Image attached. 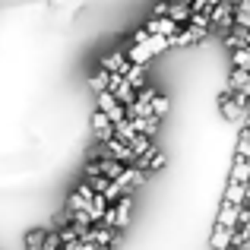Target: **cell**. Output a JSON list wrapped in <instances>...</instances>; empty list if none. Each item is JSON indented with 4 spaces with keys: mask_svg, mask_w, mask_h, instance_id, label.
<instances>
[{
    "mask_svg": "<svg viewBox=\"0 0 250 250\" xmlns=\"http://www.w3.org/2000/svg\"><path fill=\"white\" fill-rule=\"evenodd\" d=\"M92 133H95L98 143H108L111 136H114V124H111L102 111H95V114H92Z\"/></svg>",
    "mask_w": 250,
    "mask_h": 250,
    "instance_id": "5",
    "label": "cell"
},
{
    "mask_svg": "<svg viewBox=\"0 0 250 250\" xmlns=\"http://www.w3.org/2000/svg\"><path fill=\"white\" fill-rule=\"evenodd\" d=\"M85 184H89L92 190H95V193H104V190H108V177H102V174H85Z\"/></svg>",
    "mask_w": 250,
    "mask_h": 250,
    "instance_id": "22",
    "label": "cell"
},
{
    "mask_svg": "<svg viewBox=\"0 0 250 250\" xmlns=\"http://www.w3.org/2000/svg\"><path fill=\"white\" fill-rule=\"evenodd\" d=\"M146 38H149V35H146V29H140V32H136V35H133V44H143V42H146Z\"/></svg>",
    "mask_w": 250,
    "mask_h": 250,
    "instance_id": "26",
    "label": "cell"
},
{
    "mask_svg": "<svg viewBox=\"0 0 250 250\" xmlns=\"http://www.w3.org/2000/svg\"><path fill=\"white\" fill-rule=\"evenodd\" d=\"M89 89L95 92H108V73H104V70H98V73H92V80H89Z\"/></svg>",
    "mask_w": 250,
    "mask_h": 250,
    "instance_id": "20",
    "label": "cell"
},
{
    "mask_svg": "<svg viewBox=\"0 0 250 250\" xmlns=\"http://www.w3.org/2000/svg\"><path fill=\"white\" fill-rule=\"evenodd\" d=\"M124 57H127V63H140V67H146V63L152 61V54H149L146 44H130V48L124 51Z\"/></svg>",
    "mask_w": 250,
    "mask_h": 250,
    "instance_id": "10",
    "label": "cell"
},
{
    "mask_svg": "<svg viewBox=\"0 0 250 250\" xmlns=\"http://www.w3.org/2000/svg\"><path fill=\"white\" fill-rule=\"evenodd\" d=\"M127 67H130V63H127V57H124V51H111V54L102 57V70H104V73H121L124 76Z\"/></svg>",
    "mask_w": 250,
    "mask_h": 250,
    "instance_id": "6",
    "label": "cell"
},
{
    "mask_svg": "<svg viewBox=\"0 0 250 250\" xmlns=\"http://www.w3.org/2000/svg\"><path fill=\"white\" fill-rule=\"evenodd\" d=\"M104 209H108V203H104V196H102V193H95V196L89 200V206H85V212H89L92 225H98V219L104 215Z\"/></svg>",
    "mask_w": 250,
    "mask_h": 250,
    "instance_id": "12",
    "label": "cell"
},
{
    "mask_svg": "<svg viewBox=\"0 0 250 250\" xmlns=\"http://www.w3.org/2000/svg\"><path fill=\"white\" fill-rule=\"evenodd\" d=\"M177 32H181V25H177L174 19H168V16L149 19V22H146V35H165V38H174Z\"/></svg>",
    "mask_w": 250,
    "mask_h": 250,
    "instance_id": "3",
    "label": "cell"
},
{
    "mask_svg": "<svg viewBox=\"0 0 250 250\" xmlns=\"http://www.w3.org/2000/svg\"><path fill=\"white\" fill-rule=\"evenodd\" d=\"M127 124L140 136H146V140H152V136L159 133V117H155V114H149V117H127Z\"/></svg>",
    "mask_w": 250,
    "mask_h": 250,
    "instance_id": "4",
    "label": "cell"
},
{
    "mask_svg": "<svg viewBox=\"0 0 250 250\" xmlns=\"http://www.w3.org/2000/svg\"><path fill=\"white\" fill-rule=\"evenodd\" d=\"M222 203H231V206H244V184L228 181V190H225V196H222Z\"/></svg>",
    "mask_w": 250,
    "mask_h": 250,
    "instance_id": "14",
    "label": "cell"
},
{
    "mask_svg": "<svg viewBox=\"0 0 250 250\" xmlns=\"http://www.w3.org/2000/svg\"><path fill=\"white\" fill-rule=\"evenodd\" d=\"M219 104H222V114H225V121H241V117H244V111H241L238 104L231 102V95H222Z\"/></svg>",
    "mask_w": 250,
    "mask_h": 250,
    "instance_id": "16",
    "label": "cell"
},
{
    "mask_svg": "<svg viewBox=\"0 0 250 250\" xmlns=\"http://www.w3.org/2000/svg\"><path fill=\"white\" fill-rule=\"evenodd\" d=\"M165 111H168V98H165V95H155V98H152V114L162 121V114H165Z\"/></svg>",
    "mask_w": 250,
    "mask_h": 250,
    "instance_id": "23",
    "label": "cell"
},
{
    "mask_svg": "<svg viewBox=\"0 0 250 250\" xmlns=\"http://www.w3.org/2000/svg\"><path fill=\"white\" fill-rule=\"evenodd\" d=\"M114 136H117V140H124V143L130 146V143H133V136H136V130L130 127L127 121H117V124H114Z\"/></svg>",
    "mask_w": 250,
    "mask_h": 250,
    "instance_id": "19",
    "label": "cell"
},
{
    "mask_svg": "<svg viewBox=\"0 0 250 250\" xmlns=\"http://www.w3.org/2000/svg\"><path fill=\"white\" fill-rule=\"evenodd\" d=\"M209 29H215V32H231L234 29V3L219 0V3L209 10Z\"/></svg>",
    "mask_w": 250,
    "mask_h": 250,
    "instance_id": "1",
    "label": "cell"
},
{
    "mask_svg": "<svg viewBox=\"0 0 250 250\" xmlns=\"http://www.w3.org/2000/svg\"><path fill=\"white\" fill-rule=\"evenodd\" d=\"M130 209H133V196H130V193H124L121 200H117V206H114V222H117V231H121V228L127 225Z\"/></svg>",
    "mask_w": 250,
    "mask_h": 250,
    "instance_id": "9",
    "label": "cell"
},
{
    "mask_svg": "<svg viewBox=\"0 0 250 250\" xmlns=\"http://www.w3.org/2000/svg\"><path fill=\"white\" fill-rule=\"evenodd\" d=\"M143 44H146V48H149V54H152V57L171 48V42H168L165 35H149V38H146V42H143Z\"/></svg>",
    "mask_w": 250,
    "mask_h": 250,
    "instance_id": "18",
    "label": "cell"
},
{
    "mask_svg": "<svg viewBox=\"0 0 250 250\" xmlns=\"http://www.w3.org/2000/svg\"><path fill=\"white\" fill-rule=\"evenodd\" d=\"M234 159L250 162V130H247V127L238 133V149H234Z\"/></svg>",
    "mask_w": 250,
    "mask_h": 250,
    "instance_id": "17",
    "label": "cell"
},
{
    "mask_svg": "<svg viewBox=\"0 0 250 250\" xmlns=\"http://www.w3.org/2000/svg\"><path fill=\"white\" fill-rule=\"evenodd\" d=\"M95 102H98V108H95V111H102V114L108 117L111 124L127 121V111H124V104H117L111 92H98V95H95Z\"/></svg>",
    "mask_w": 250,
    "mask_h": 250,
    "instance_id": "2",
    "label": "cell"
},
{
    "mask_svg": "<svg viewBox=\"0 0 250 250\" xmlns=\"http://www.w3.org/2000/svg\"><path fill=\"white\" fill-rule=\"evenodd\" d=\"M42 250H61V238H57V231H48V234H44V247Z\"/></svg>",
    "mask_w": 250,
    "mask_h": 250,
    "instance_id": "24",
    "label": "cell"
},
{
    "mask_svg": "<svg viewBox=\"0 0 250 250\" xmlns=\"http://www.w3.org/2000/svg\"><path fill=\"white\" fill-rule=\"evenodd\" d=\"M231 181L234 184H250V162H244V159H234V165H231Z\"/></svg>",
    "mask_w": 250,
    "mask_h": 250,
    "instance_id": "15",
    "label": "cell"
},
{
    "mask_svg": "<svg viewBox=\"0 0 250 250\" xmlns=\"http://www.w3.org/2000/svg\"><path fill=\"white\" fill-rule=\"evenodd\" d=\"M247 206H250V203H247Z\"/></svg>",
    "mask_w": 250,
    "mask_h": 250,
    "instance_id": "28",
    "label": "cell"
},
{
    "mask_svg": "<svg viewBox=\"0 0 250 250\" xmlns=\"http://www.w3.org/2000/svg\"><path fill=\"white\" fill-rule=\"evenodd\" d=\"M234 250H250V241H247V244H241V247H234Z\"/></svg>",
    "mask_w": 250,
    "mask_h": 250,
    "instance_id": "27",
    "label": "cell"
},
{
    "mask_svg": "<svg viewBox=\"0 0 250 250\" xmlns=\"http://www.w3.org/2000/svg\"><path fill=\"white\" fill-rule=\"evenodd\" d=\"M44 247V231L42 228H35V231L25 234V250H42Z\"/></svg>",
    "mask_w": 250,
    "mask_h": 250,
    "instance_id": "21",
    "label": "cell"
},
{
    "mask_svg": "<svg viewBox=\"0 0 250 250\" xmlns=\"http://www.w3.org/2000/svg\"><path fill=\"white\" fill-rule=\"evenodd\" d=\"M162 16H168V0H159V3H155V19H162Z\"/></svg>",
    "mask_w": 250,
    "mask_h": 250,
    "instance_id": "25",
    "label": "cell"
},
{
    "mask_svg": "<svg viewBox=\"0 0 250 250\" xmlns=\"http://www.w3.org/2000/svg\"><path fill=\"white\" fill-rule=\"evenodd\" d=\"M238 212H241V206H231V203H222V209H219V225H225V228H234V225H238Z\"/></svg>",
    "mask_w": 250,
    "mask_h": 250,
    "instance_id": "13",
    "label": "cell"
},
{
    "mask_svg": "<svg viewBox=\"0 0 250 250\" xmlns=\"http://www.w3.org/2000/svg\"><path fill=\"white\" fill-rule=\"evenodd\" d=\"M209 247H212V250H231V228H225V225L215 222L212 238H209Z\"/></svg>",
    "mask_w": 250,
    "mask_h": 250,
    "instance_id": "7",
    "label": "cell"
},
{
    "mask_svg": "<svg viewBox=\"0 0 250 250\" xmlns=\"http://www.w3.org/2000/svg\"><path fill=\"white\" fill-rule=\"evenodd\" d=\"M124 80L130 83V89L140 92L143 85H146V67H140V63H130L127 70H124Z\"/></svg>",
    "mask_w": 250,
    "mask_h": 250,
    "instance_id": "8",
    "label": "cell"
},
{
    "mask_svg": "<svg viewBox=\"0 0 250 250\" xmlns=\"http://www.w3.org/2000/svg\"><path fill=\"white\" fill-rule=\"evenodd\" d=\"M168 19H174L177 25H187V19H190V3H184V0H171V3H168Z\"/></svg>",
    "mask_w": 250,
    "mask_h": 250,
    "instance_id": "11",
    "label": "cell"
}]
</instances>
